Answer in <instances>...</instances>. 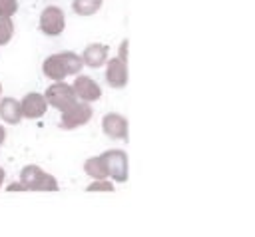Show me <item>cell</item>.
I'll use <instances>...</instances> for the list:
<instances>
[{
  "label": "cell",
  "instance_id": "1",
  "mask_svg": "<svg viewBox=\"0 0 255 237\" xmlns=\"http://www.w3.org/2000/svg\"><path fill=\"white\" fill-rule=\"evenodd\" d=\"M20 183L28 191H58V179L46 173L40 165H24L20 171Z\"/></svg>",
  "mask_w": 255,
  "mask_h": 237
},
{
  "label": "cell",
  "instance_id": "2",
  "mask_svg": "<svg viewBox=\"0 0 255 237\" xmlns=\"http://www.w3.org/2000/svg\"><path fill=\"white\" fill-rule=\"evenodd\" d=\"M44 100H46V104H50L52 108H56V110H60V112L72 108V106L78 102V98H76L72 86L66 84V82H54L52 86H48Z\"/></svg>",
  "mask_w": 255,
  "mask_h": 237
},
{
  "label": "cell",
  "instance_id": "3",
  "mask_svg": "<svg viewBox=\"0 0 255 237\" xmlns=\"http://www.w3.org/2000/svg\"><path fill=\"white\" fill-rule=\"evenodd\" d=\"M108 177H112L118 183L128 181V153L124 149H108L102 153Z\"/></svg>",
  "mask_w": 255,
  "mask_h": 237
},
{
  "label": "cell",
  "instance_id": "4",
  "mask_svg": "<svg viewBox=\"0 0 255 237\" xmlns=\"http://www.w3.org/2000/svg\"><path fill=\"white\" fill-rule=\"evenodd\" d=\"M92 114H94V112H92L90 104L78 100L72 108H68V110L62 112L60 125H62L64 129H76V127H80V125H86V123L92 119Z\"/></svg>",
  "mask_w": 255,
  "mask_h": 237
},
{
  "label": "cell",
  "instance_id": "5",
  "mask_svg": "<svg viewBox=\"0 0 255 237\" xmlns=\"http://www.w3.org/2000/svg\"><path fill=\"white\" fill-rule=\"evenodd\" d=\"M66 28L64 10L58 6H46L40 14V30L46 36H60Z\"/></svg>",
  "mask_w": 255,
  "mask_h": 237
},
{
  "label": "cell",
  "instance_id": "6",
  "mask_svg": "<svg viewBox=\"0 0 255 237\" xmlns=\"http://www.w3.org/2000/svg\"><path fill=\"white\" fill-rule=\"evenodd\" d=\"M72 90H74L76 98H78L80 102H86V104L98 102V100L102 98V88H100V84H98L96 80H92L90 76H78V78L74 80V84H72Z\"/></svg>",
  "mask_w": 255,
  "mask_h": 237
},
{
  "label": "cell",
  "instance_id": "7",
  "mask_svg": "<svg viewBox=\"0 0 255 237\" xmlns=\"http://www.w3.org/2000/svg\"><path fill=\"white\" fill-rule=\"evenodd\" d=\"M20 110H22V118L38 119V118H42V116L46 114L48 104H46V100H44L42 94L32 92V94H26V96L22 98V102H20Z\"/></svg>",
  "mask_w": 255,
  "mask_h": 237
},
{
  "label": "cell",
  "instance_id": "8",
  "mask_svg": "<svg viewBox=\"0 0 255 237\" xmlns=\"http://www.w3.org/2000/svg\"><path fill=\"white\" fill-rule=\"evenodd\" d=\"M102 129L112 139H128V119L122 114H106L102 119Z\"/></svg>",
  "mask_w": 255,
  "mask_h": 237
},
{
  "label": "cell",
  "instance_id": "9",
  "mask_svg": "<svg viewBox=\"0 0 255 237\" xmlns=\"http://www.w3.org/2000/svg\"><path fill=\"white\" fill-rule=\"evenodd\" d=\"M106 82H108L112 88H124V86L128 84V66H126V62H122L120 58L108 60Z\"/></svg>",
  "mask_w": 255,
  "mask_h": 237
},
{
  "label": "cell",
  "instance_id": "10",
  "mask_svg": "<svg viewBox=\"0 0 255 237\" xmlns=\"http://www.w3.org/2000/svg\"><path fill=\"white\" fill-rule=\"evenodd\" d=\"M108 54H110L108 46L96 42V44H88L86 50H84V54H82L80 58H82V64H84V66L100 68V66H104V64L108 62Z\"/></svg>",
  "mask_w": 255,
  "mask_h": 237
},
{
  "label": "cell",
  "instance_id": "11",
  "mask_svg": "<svg viewBox=\"0 0 255 237\" xmlns=\"http://www.w3.org/2000/svg\"><path fill=\"white\" fill-rule=\"evenodd\" d=\"M0 119L6 123H18L22 119L20 102L14 98H2L0 100Z\"/></svg>",
  "mask_w": 255,
  "mask_h": 237
},
{
  "label": "cell",
  "instance_id": "12",
  "mask_svg": "<svg viewBox=\"0 0 255 237\" xmlns=\"http://www.w3.org/2000/svg\"><path fill=\"white\" fill-rule=\"evenodd\" d=\"M42 72L46 78L54 80V82H62L66 78V72H64V66H62V60H60V54H52L44 60L42 64Z\"/></svg>",
  "mask_w": 255,
  "mask_h": 237
},
{
  "label": "cell",
  "instance_id": "13",
  "mask_svg": "<svg viewBox=\"0 0 255 237\" xmlns=\"http://www.w3.org/2000/svg\"><path fill=\"white\" fill-rule=\"evenodd\" d=\"M84 171L92 179H108V169H106V163H104V157L102 155L88 157L84 161Z\"/></svg>",
  "mask_w": 255,
  "mask_h": 237
},
{
  "label": "cell",
  "instance_id": "14",
  "mask_svg": "<svg viewBox=\"0 0 255 237\" xmlns=\"http://www.w3.org/2000/svg\"><path fill=\"white\" fill-rule=\"evenodd\" d=\"M60 60H62V66H64V72L66 76H74V74H80L82 70V58L76 54V52H60Z\"/></svg>",
  "mask_w": 255,
  "mask_h": 237
},
{
  "label": "cell",
  "instance_id": "15",
  "mask_svg": "<svg viewBox=\"0 0 255 237\" xmlns=\"http://www.w3.org/2000/svg\"><path fill=\"white\" fill-rule=\"evenodd\" d=\"M102 4H104V0H74L72 8L80 16H92L102 8Z\"/></svg>",
  "mask_w": 255,
  "mask_h": 237
},
{
  "label": "cell",
  "instance_id": "16",
  "mask_svg": "<svg viewBox=\"0 0 255 237\" xmlns=\"http://www.w3.org/2000/svg\"><path fill=\"white\" fill-rule=\"evenodd\" d=\"M12 36H14V22H12V18L0 16V46L8 44L12 40Z\"/></svg>",
  "mask_w": 255,
  "mask_h": 237
},
{
  "label": "cell",
  "instance_id": "17",
  "mask_svg": "<svg viewBox=\"0 0 255 237\" xmlns=\"http://www.w3.org/2000/svg\"><path fill=\"white\" fill-rule=\"evenodd\" d=\"M16 10H18V0H0V16L12 18V14H16Z\"/></svg>",
  "mask_w": 255,
  "mask_h": 237
},
{
  "label": "cell",
  "instance_id": "18",
  "mask_svg": "<svg viewBox=\"0 0 255 237\" xmlns=\"http://www.w3.org/2000/svg\"><path fill=\"white\" fill-rule=\"evenodd\" d=\"M86 191H114V183L110 179H94Z\"/></svg>",
  "mask_w": 255,
  "mask_h": 237
},
{
  "label": "cell",
  "instance_id": "19",
  "mask_svg": "<svg viewBox=\"0 0 255 237\" xmlns=\"http://www.w3.org/2000/svg\"><path fill=\"white\" fill-rule=\"evenodd\" d=\"M6 191H26V189H24V185H22L20 181H14V183H10V185H8V189H6Z\"/></svg>",
  "mask_w": 255,
  "mask_h": 237
},
{
  "label": "cell",
  "instance_id": "20",
  "mask_svg": "<svg viewBox=\"0 0 255 237\" xmlns=\"http://www.w3.org/2000/svg\"><path fill=\"white\" fill-rule=\"evenodd\" d=\"M126 46H128V40H124L122 46H120V60L122 62H126Z\"/></svg>",
  "mask_w": 255,
  "mask_h": 237
},
{
  "label": "cell",
  "instance_id": "21",
  "mask_svg": "<svg viewBox=\"0 0 255 237\" xmlns=\"http://www.w3.org/2000/svg\"><path fill=\"white\" fill-rule=\"evenodd\" d=\"M4 139H6V129H4V125H0V145L4 143Z\"/></svg>",
  "mask_w": 255,
  "mask_h": 237
},
{
  "label": "cell",
  "instance_id": "22",
  "mask_svg": "<svg viewBox=\"0 0 255 237\" xmlns=\"http://www.w3.org/2000/svg\"><path fill=\"white\" fill-rule=\"evenodd\" d=\"M4 177H6V173H4V169L0 167V187H2V181H4Z\"/></svg>",
  "mask_w": 255,
  "mask_h": 237
},
{
  "label": "cell",
  "instance_id": "23",
  "mask_svg": "<svg viewBox=\"0 0 255 237\" xmlns=\"http://www.w3.org/2000/svg\"><path fill=\"white\" fill-rule=\"evenodd\" d=\"M0 96H2V84H0Z\"/></svg>",
  "mask_w": 255,
  "mask_h": 237
}]
</instances>
